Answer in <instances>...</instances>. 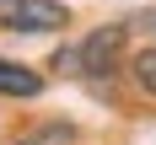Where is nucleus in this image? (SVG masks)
Wrapping results in <instances>:
<instances>
[{"instance_id": "f257e3e1", "label": "nucleus", "mask_w": 156, "mask_h": 145, "mask_svg": "<svg viewBox=\"0 0 156 145\" xmlns=\"http://www.w3.org/2000/svg\"><path fill=\"white\" fill-rule=\"evenodd\" d=\"M124 48H129V27H124V22H108V27H92L81 43L54 48L48 70H59V75H81V81H108L113 70L124 64Z\"/></svg>"}, {"instance_id": "f03ea898", "label": "nucleus", "mask_w": 156, "mask_h": 145, "mask_svg": "<svg viewBox=\"0 0 156 145\" xmlns=\"http://www.w3.org/2000/svg\"><path fill=\"white\" fill-rule=\"evenodd\" d=\"M70 27V5L65 0H0V32H59Z\"/></svg>"}, {"instance_id": "7ed1b4c3", "label": "nucleus", "mask_w": 156, "mask_h": 145, "mask_svg": "<svg viewBox=\"0 0 156 145\" xmlns=\"http://www.w3.org/2000/svg\"><path fill=\"white\" fill-rule=\"evenodd\" d=\"M43 70H32V64H22V59H0V97L5 102H38L43 97Z\"/></svg>"}, {"instance_id": "20e7f679", "label": "nucleus", "mask_w": 156, "mask_h": 145, "mask_svg": "<svg viewBox=\"0 0 156 145\" xmlns=\"http://www.w3.org/2000/svg\"><path fill=\"white\" fill-rule=\"evenodd\" d=\"M81 129L70 124V118H48V124H32L27 134H16L11 145H76Z\"/></svg>"}, {"instance_id": "39448f33", "label": "nucleus", "mask_w": 156, "mask_h": 145, "mask_svg": "<svg viewBox=\"0 0 156 145\" xmlns=\"http://www.w3.org/2000/svg\"><path fill=\"white\" fill-rule=\"evenodd\" d=\"M129 81H135L145 97H156V48H140V54H129Z\"/></svg>"}, {"instance_id": "423d86ee", "label": "nucleus", "mask_w": 156, "mask_h": 145, "mask_svg": "<svg viewBox=\"0 0 156 145\" xmlns=\"http://www.w3.org/2000/svg\"><path fill=\"white\" fill-rule=\"evenodd\" d=\"M135 27H140V32H151V48H156V5H151V11H140V16H135Z\"/></svg>"}]
</instances>
